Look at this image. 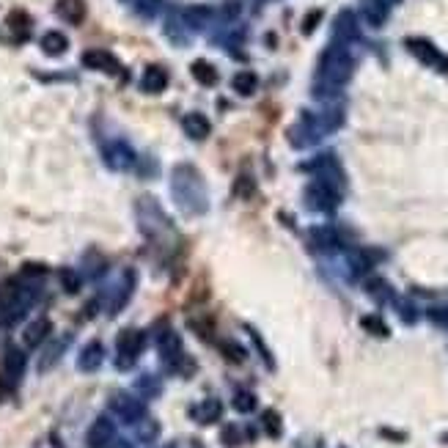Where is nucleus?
I'll list each match as a JSON object with an SVG mask.
<instances>
[{"mask_svg": "<svg viewBox=\"0 0 448 448\" xmlns=\"http://www.w3.org/2000/svg\"><path fill=\"white\" fill-rule=\"evenodd\" d=\"M317 20H319V11H317V14H311V17L305 20V33H311V30H314V23H317Z\"/></svg>", "mask_w": 448, "mask_h": 448, "instance_id": "23", "label": "nucleus"}, {"mask_svg": "<svg viewBox=\"0 0 448 448\" xmlns=\"http://www.w3.org/2000/svg\"><path fill=\"white\" fill-rule=\"evenodd\" d=\"M407 47H410V52H413L415 58H421L423 64L437 66V69H448V61L440 55V50H435L429 42H423V39H410V42H407Z\"/></svg>", "mask_w": 448, "mask_h": 448, "instance_id": "3", "label": "nucleus"}, {"mask_svg": "<svg viewBox=\"0 0 448 448\" xmlns=\"http://www.w3.org/2000/svg\"><path fill=\"white\" fill-rule=\"evenodd\" d=\"M234 407L240 413H250V410H256V396L250 391H237L234 394Z\"/></svg>", "mask_w": 448, "mask_h": 448, "instance_id": "20", "label": "nucleus"}, {"mask_svg": "<svg viewBox=\"0 0 448 448\" xmlns=\"http://www.w3.org/2000/svg\"><path fill=\"white\" fill-rule=\"evenodd\" d=\"M231 88H234L237 94H242V97H250V94H256L259 80H256L253 72H237L234 80H231Z\"/></svg>", "mask_w": 448, "mask_h": 448, "instance_id": "12", "label": "nucleus"}, {"mask_svg": "<svg viewBox=\"0 0 448 448\" xmlns=\"http://www.w3.org/2000/svg\"><path fill=\"white\" fill-rule=\"evenodd\" d=\"M349 69H352V64H349V58L341 50H330L327 55H324L322 72H324L327 80H333V83H344V80L349 77Z\"/></svg>", "mask_w": 448, "mask_h": 448, "instance_id": "2", "label": "nucleus"}, {"mask_svg": "<svg viewBox=\"0 0 448 448\" xmlns=\"http://www.w3.org/2000/svg\"><path fill=\"white\" fill-rule=\"evenodd\" d=\"M360 324L369 330V333H374V336H379V338H388L391 336V330H388V324L382 322L379 317H363L360 319Z\"/></svg>", "mask_w": 448, "mask_h": 448, "instance_id": "19", "label": "nucleus"}, {"mask_svg": "<svg viewBox=\"0 0 448 448\" xmlns=\"http://www.w3.org/2000/svg\"><path fill=\"white\" fill-rule=\"evenodd\" d=\"M58 14L69 23H80L86 17V8H83V0H58Z\"/></svg>", "mask_w": 448, "mask_h": 448, "instance_id": "13", "label": "nucleus"}, {"mask_svg": "<svg viewBox=\"0 0 448 448\" xmlns=\"http://www.w3.org/2000/svg\"><path fill=\"white\" fill-rule=\"evenodd\" d=\"M3 366H6V372L11 374L14 379H20L23 377V369H25V355L20 352V349H8L6 352V360H3Z\"/></svg>", "mask_w": 448, "mask_h": 448, "instance_id": "14", "label": "nucleus"}, {"mask_svg": "<svg viewBox=\"0 0 448 448\" xmlns=\"http://www.w3.org/2000/svg\"><path fill=\"white\" fill-rule=\"evenodd\" d=\"M143 341L146 338H143L141 330H124L119 336V369H129L138 360V355L143 349Z\"/></svg>", "mask_w": 448, "mask_h": 448, "instance_id": "1", "label": "nucleus"}, {"mask_svg": "<svg viewBox=\"0 0 448 448\" xmlns=\"http://www.w3.org/2000/svg\"><path fill=\"white\" fill-rule=\"evenodd\" d=\"M66 47H69V42H66V36L58 33V30H50V33L42 39V50L47 52V55H61Z\"/></svg>", "mask_w": 448, "mask_h": 448, "instance_id": "15", "label": "nucleus"}, {"mask_svg": "<svg viewBox=\"0 0 448 448\" xmlns=\"http://www.w3.org/2000/svg\"><path fill=\"white\" fill-rule=\"evenodd\" d=\"M308 199L314 201V206H324V209H333V206H336V196L330 193L327 184H314L311 193H308Z\"/></svg>", "mask_w": 448, "mask_h": 448, "instance_id": "16", "label": "nucleus"}, {"mask_svg": "<svg viewBox=\"0 0 448 448\" xmlns=\"http://www.w3.org/2000/svg\"><path fill=\"white\" fill-rule=\"evenodd\" d=\"M193 77H196L199 83H204V86H212V83L218 80L215 66H212V64H206V61H196V64H193Z\"/></svg>", "mask_w": 448, "mask_h": 448, "instance_id": "17", "label": "nucleus"}, {"mask_svg": "<svg viewBox=\"0 0 448 448\" xmlns=\"http://www.w3.org/2000/svg\"><path fill=\"white\" fill-rule=\"evenodd\" d=\"M223 352L231 363H242V360H245V349L237 347V344H231V341H225L223 344Z\"/></svg>", "mask_w": 448, "mask_h": 448, "instance_id": "21", "label": "nucleus"}, {"mask_svg": "<svg viewBox=\"0 0 448 448\" xmlns=\"http://www.w3.org/2000/svg\"><path fill=\"white\" fill-rule=\"evenodd\" d=\"M443 443H448V435H443Z\"/></svg>", "mask_w": 448, "mask_h": 448, "instance_id": "24", "label": "nucleus"}, {"mask_svg": "<svg viewBox=\"0 0 448 448\" xmlns=\"http://www.w3.org/2000/svg\"><path fill=\"white\" fill-rule=\"evenodd\" d=\"M165 86H168V72H163L160 66L146 69V75H143V91H149V94H160Z\"/></svg>", "mask_w": 448, "mask_h": 448, "instance_id": "10", "label": "nucleus"}, {"mask_svg": "<svg viewBox=\"0 0 448 448\" xmlns=\"http://www.w3.org/2000/svg\"><path fill=\"white\" fill-rule=\"evenodd\" d=\"M184 129H187V135L190 138H196V141H204L206 135H209V122H206V116H201V113H193V116H187L184 119Z\"/></svg>", "mask_w": 448, "mask_h": 448, "instance_id": "11", "label": "nucleus"}, {"mask_svg": "<svg viewBox=\"0 0 448 448\" xmlns=\"http://www.w3.org/2000/svg\"><path fill=\"white\" fill-rule=\"evenodd\" d=\"M50 330H52L50 319H36L33 324H28L25 344H28V347H36V344H42V341L50 336Z\"/></svg>", "mask_w": 448, "mask_h": 448, "instance_id": "9", "label": "nucleus"}, {"mask_svg": "<svg viewBox=\"0 0 448 448\" xmlns=\"http://www.w3.org/2000/svg\"><path fill=\"white\" fill-rule=\"evenodd\" d=\"M223 415V407H220V401L218 399H206V401H199V404H193L190 407V418H196L199 423H212L218 421Z\"/></svg>", "mask_w": 448, "mask_h": 448, "instance_id": "5", "label": "nucleus"}, {"mask_svg": "<svg viewBox=\"0 0 448 448\" xmlns=\"http://www.w3.org/2000/svg\"><path fill=\"white\" fill-rule=\"evenodd\" d=\"M261 423H264V432L270 437H281V415H278V410H264L261 413Z\"/></svg>", "mask_w": 448, "mask_h": 448, "instance_id": "18", "label": "nucleus"}, {"mask_svg": "<svg viewBox=\"0 0 448 448\" xmlns=\"http://www.w3.org/2000/svg\"><path fill=\"white\" fill-rule=\"evenodd\" d=\"M102 355H105V349H102L100 341H91L88 347L80 352V369H83V372H94V369H100Z\"/></svg>", "mask_w": 448, "mask_h": 448, "instance_id": "8", "label": "nucleus"}, {"mask_svg": "<svg viewBox=\"0 0 448 448\" xmlns=\"http://www.w3.org/2000/svg\"><path fill=\"white\" fill-rule=\"evenodd\" d=\"M116 437V426L107 418H97L94 426L88 429V446L91 448H107Z\"/></svg>", "mask_w": 448, "mask_h": 448, "instance_id": "4", "label": "nucleus"}, {"mask_svg": "<svg viewBox=\"0 0 448 448\" xmlns=\"http://www.w3.org/2000/svg\"><path fill=\"white\" fill-rule=\"evenodd\" d=\"M113 407L126 421H141L143 418V404L135 401L132 396H113Z\"/></svg>", "mask_w": 448, "mask_h": 448, "instance_id": "7", "label": "nucleus"}, {"mask_svg": "<svg viewBox=\"0 0 448 448\" xmlns=\"http://www.w3.org/2000/svg\"><path fill=\"white\" fill-rule=\"evenodd\" d=\"M83 64L91 66V69H100V72H110V75L119 72V61L107 50H88L83 55Z\"/></svg>", "mask_w": 448, "mask_h": 448, "instance_id": "6", "label": "nucleus"}, {"mask_svg": "<svg viewBox=\"0 0 448 448\" xmlns=\"http://www.w3.org/2000/svg\"><path fill=\"white\" fill-rule=\"evenodd\" d=\"M61 281H64V289L69 295H75L77 289H80V278L75 273H69V270H61Z\"/></svg>", "mask_w": 448, "mask_h": 448, "instance_id": "22", "label": "nucleus"}]
</instances>
